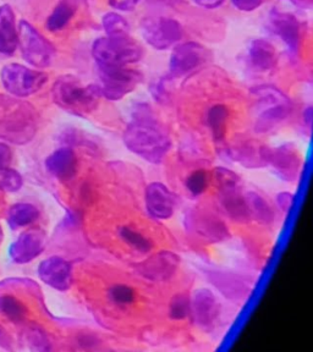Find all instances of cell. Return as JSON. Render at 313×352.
I'll use <instances>...</instances> for the list:
<instances>
[{
	"instance_id": "cell-1",
	"label": "cell",
	"mask_w": 313,
	"mask_h": 352,
	"mask_svg": "<svg viewBox=\"0 0 313 352\" xmlns=\"http://www.w3.org/2000/svg\"><path fill=\"white\" fill-rule=\"evenodd\" d=\"M122 138L129 151L152 164L162 163L171 146L164 127L146 113L127 125Z\"/></svg>"
},
{
	"instance_id": "cell-2",
	"label": "cell",
	"mask_w": 313,
	"mask_h": 352,
	"mask_svg": "<svg viewBox=\"0 0 313 352\" xmlns=\"http://www.w3.org/2000/svg\"><path fill=\"white\" fill-rule=\"evenodd\" d=\"M39 116L32 105L0 94V138L17 144L30 142L39 129Z\"/></svg>"
},
{
	"instance_id": "cell-3",
	"label": "cell",
	"mask_w": 313,
	"mask_h": 352,
	"mask_svg": "<svg viewBox=\"0 0 313 352\" xmlns=\"http://www.w3.org/2000/svg\"><path fill=\"white\" fill-rule=\"evenodd\" d=\"M55 104L72 116L86 118L98 108L102 99L99 85H85L76 76L58 77L52 88Z\"/></svg>"
},
{
	"instance_id": "cell-4",
	"label": "cell",
	"mask_w": 313,
	"mask_h": 352,
	"mask_svg": "<svg viewBox=\"0 0 313 352\" xmlns=\"http://www.w3.org/2000/svg\"><path fill=\"white\" fill-rule=\"evenodd\" d=\"M259 110L255 130L259 133L270 132L285 120L292 113V102L278 88L272 86L256 87L252 91Z\"/></svg>"
},
{
	"instance_id": "cell-5",
	"label": "cell",
	"mask_w": 313,
	"mask_h": 352,
	"mask_svg": "<svg viewBox=\"0 0 313 352\" xmlns=\"http://www.w3.org/2000/svg\"><path fill=\"white\" fill-rule=\"evenodd\" d=\"M141 45L131 36L102 37L92 45V55L98 67H125L142 58Z\"/></svg>"
},
{
	"instance_id": "cell-6",
	"label": "cell",
	"mask_w": 313,
	"mask_h": 352,
	"mask_svg": "<svg viewBox=\"0 0 313 352\" xmlns=\"http://www.w3.org/2000/svg\"><path fill=\"white\" fill-rule=\"evenodd\" d=\"M19 44L23 59L30 65L37 69H44L53 63L55 56V48L48 39L37 31V28L26 20L19 23Z\"/></svg>"
},
{
	"instance_id": "cell-7",
	"label": "cell",
	"mask_w": 313,
	"mask_h": 352,
	"mask_svg": "<svg viewBox=\"0 0 313 352\" xmlns=\"http://www.w3.org/2000/svg\"><path fill=\"white\" fill-rule=\"evenodd\" d=\"M0 78L6 92L17 98H25L39 92L48 82V75L21 64H8L1 69Z\"/></svg>"
},
{
	"instance_id": "cell-8",
	"label": "cell",
	"mask_w": 313,
	"mask_h": 352,
	"mask_svg": "<svg viewBox=\"0 0 313 352\" xmlns=\"http://www.w3.org/2000/svg\"><path fill=\"white\" fill-rule=\"evenodd\" d=\"M102 96L109 100H121L142 81V75L125 67H98Z\"/></svg>"
},
{
	"instance_id": "cell-9",
	"label": "cell",
	"mask_w": 313,
	"mask_h": 352,
	"mask_svg": "<svg viewBox=\"0 0 313 352\" xmlns=\"http://www.w3.org/2000/svg\"><path fill=\"white\" fill-rule=\"evenodd\" d=\"M141 30L143 38L157 50L171 48L184 36L182 25L169 17H147L143 20Z\"/></svg>"
},
{
	"instance_id": "cell-10",
	"label": "cell",
	"mask_w": 313,
	"mask_h": 352,
	"mask_svg": "<svg viewBox=\"0 0 313 352\" xmlns=\"http://www.w3.org/2000/svg\"><path fill=\"white\" fill-rule=\"evenodd\" d=\"M207 60V50L196 42H186L173 50L169 63L171 77L185 76Z\"/></svg>"
},
{
	"instance_id": "cell-11",
	"label": "cell",
	"mask_w": 313,
	"mask_h": 352,
	"mask_svg": "<svg viewBox=\"0 0 313 352\" xmlns=\"http://www.w3.org/2000/svg\"><path fill=\"white\" fill-rule=\"evenodd\" d=\"M261 154L263 158L264 165H270L277 174L286 182H292L296 179L301 160L296 149L288 146H281L277 148L261 147Z\"/></svg>"
},
{
	"instance_id": "cell-12",
	"label": "cell",
	"mask_w": 313,
	"mask_h": 352,
	"mask_svg": "<svg viewBox=\"0 0 313 352\" xmlns=\"http://www.w3.org/2000/svg\"><path fill=\"white\" fill-rule=\"evenodd\" d=\"M47 245L45 232L39 229L25 231L11 243L9 256L11 261L17 264H26L37 258L43 253Z\"/></svg>"
},
{
	"instance_id": "cell-13",
	"label": "cell",
	"mask_w": 313,
	"mask_h": 352,
	"mask_svg": "<svg viewBox=\"0 0 313 352\" xmlns=\"http://www.w3.org/2000/svg\"><path fill=\"white\" fill-rule=\"evenodd\" d=\"M179 264L180 258L176 253L160 251L138 264V272L149 280L165 281L175 274Z\"/></svg>"
},
{
	"instance_id": "cell-14",
	"label": "cell",
	"mask_w": 313,
	"mask_h": 352,
	"mask_svg": "<svg viewBox=\"0 0 313 352\" xmlns=\"http://www.w3.org/2000/svg\"><path fill=\"white\" fill-rule=\"evenodd\" d=\"M39 276L44 284L55 290L66 292L72 285V264L61 257L52 256L39 264Z\"/></svg>"
},
{
	"instance_id": "cell-15",
	"label": "cell",
	"mask_w": 313,
	"mask_h": 352,
	"mask_svg": "<svg viewBox=\"0 0 313 352\" xmlns=\"http://www.w3.org/2000/svg\"><path fill=\"white\" fill-rule=\"evenodd\" d=\"M146 208L154 219H169L175 212L176 202L174 195L162 182H152L144 193Z\"/></svg>"
},
{
	"instance_id": "cell-16",
	"label": "cell",
	"mask_w": 313,
	"mask_h": 352,
	"mask_svg": "<svg viewBox=\"0 0 313 352\" xmlns=\"http://www.w3.org/2000/svg\"><path fill=\"white\" fill-rule=\"evenodd\" d=\"M187 224L198 236L211 242L222 241L229 236V231L222 220L207 210H193L188 214Z\"/></svg>"
},
{
	"instance_id": "cell-17",
	"label": "cell",
	"mask_w": 313,
	"mask_h": 352,
	"mask_svg": "<svg viewBox=\"0 0 313 352\" xmlns=\"http://www.w3.org/2000/svg\"><path fill=\"white\" fill-rule=\"evenodd\" d=\"M273 32L285 43L288 50L292 56H296L300 52V23L296 17L289 12L274 11L270 17Z\"/></svg>"
},
{
	"instance_id": "cell-18",
	"label": "cell",
	"mask_w": 313,
	"mask_h": 352,
	"mask_svg": "<svg viewBox=\"0 0 313 352\" xmlns=\"http://www.w3.org/2000/svg\"><path fill=\"white\" fill-rule=\"evenodd\" d=\"M191 300V314L195 322L202 328L215 324L220 312V306L215 294L208 289H198Z\"/></svg>"
},
{
	"instance_id": "cell-19",
	"label": "cell",
	"mask_w": 313,
	"mask_h": 352,
	"mask_svg": "<svg viewBox=\"0 0 313 352\" xmlns=\"http://www.w3.org/2000/svg\"><path fill=\"white\" fill-rule=\"evenodd\" d=\"M45 168L58 180L69 182L76 175V154L69 147L56 149L45 160Z\"/></svg>"
},
{
	"instance_id": "cell-20",
	"label": "cell",
	"mask_w": 313,
	"mask_h": 352,
	"mask_svg": "<svg viewBox=\"0 0 313 352\" xmlns=\"http://www.w3.org/2000/svg\"><path fill=\"white\" fill-rule=\"evenodd\" d=\"M19 44L17 16L9 4L0 6V53L11 55Z\"/></svg>"
},
{
	"instance_id": "cell-21",
	"label": "cell",
	"mask_w": 313,
	"mask_h": 352,
	"mask_svg": "<svg viewBox=\"0 0 313 352\" xmlns=\"http://www.w3.org/2000/svg\"><path fill=\"white\" fill-rule=\"evenodd\" d=\"M248 58L253 67L259 72H270L277 64L275 48L264 39H255L251 42Z\"/></svg>"
},
{
	"instance_id": "cell-22",
	"label": "cell",
	"mask_w": 313,
	"mask_h": 352,
	"mask_svg": "<svg viewBox=\"0 0 313 352\" xmlns=\"http://www.w3.org/2000/svg\"><path fill=\"white\" fill-rule=\"evenodd\" d=\"M220 201L226 213L230 215L233 219L241 220V221L250 219L245 196H242L240 192V187L222 190Z\"/></svg>"
},
{
	"instance_id": "cell-23",
	"label": "cell",
	"mask_w": 313,
	"mask_h": 352,
	"mask_svg": "<svg viewBox=\"0 0 313 352\" xmlns=\"http://www.w3.org/2000/svg\"><path fill=\"white\" fill-rule=\"evenodd\" d=\"M39 218V210L31 204H14L8 213V223L11 229L31 226Z\"/></svg>"
},
{
	"instance_id": "cell-24",
	"label": "cell",
	"mask_w": 313,
	"mask_h": 352,
	"mask_svg": "<svg viewBox=\"0 0 313 352\" xmlns=\"http://www.w3.org/2000/svg\"><path fill=\"white\" fill-rule=\"evenodd\" d=\"M250 218H255L264 224H270L274 219V212L270 204L261 195L256 192H248L245 196Z\"/></svg>"
},
{
	"instance_id": "cell-25",
	"label": "cell",
	"mask_w": 313,
	"mask_h": 352,
	"mask_svg": "<svg viewBox=\"0 0 313 352\" xmlns=\"http://www.w3.org/2000/svg\"><path fill=\"white\" fill-rule=\"evenodd\" d=\"M76 8L69 0H63L58 6H55L54 10L50 14L47 20V28L50 32H58L70 22Z\"/></svg>"
},
{
	"instance_id": "cell-26",
	"label": "cell",
	"mask_w": 313,
	"mask_h": 352,
	"mask_svg": "<svg viewBox=\"0 0 313 352\" xmlns=\"http://www.w3.org/2000/svg\"><path fill=\"white\" fill-rule=\"evenodd\" d=\"M229 111L226 105H215L209 109L207 114V122L212 130L215 141H222L226 136V120Z\"/></svg>"
},
{
	"instance_id": "cell-27",
	"label": "cell",
	"mask_w": 313,
	"mask_h": 352,
	"mask_svg": "<svg viewBox=\"0 0 313 352\" xmlns=\"http://www.w3.org/2000/svg\"><path fill=\"white\" fill-rule=\"evenodd\" d=\"M0 314L14 323H20L26 317L28 308L17 297L3 295L0 296Z\"/></svg>"
},
{
	"instance_id": "cell-28",
	"label": "cell",
	"mask_w": 313,
	"mask_h": 352,
	"mask_svg": "<svg viewBox=\"0 0 313 352\" xmlns=\"http://www.w3.org/2000/svg\"><path fill=\"white\" fill-rule=\"evenodd\" d=\"M233 160H237L242 165L248 166V168H257L264 165L263 158L261 154V148L256 151L253 146H241V147H235L229 151Z\"/></svg>"
},
{
	"instance_id": "cell-29",
	"label": "cell",
	"mask_w": 313,
	"mask_h": 352,
	"mask_svg": "<svg viewBox=\"0 0 313 352\" xmlns=\"http://www.w3.org/2000/svg\"><path fill=\"white\" fill-rule=\"evenodd\" d=\"M107 37H125L130 36V26L124 17L116 12H108L102 19Z\"/></svg>"
},
{
	"instance_id": "cell-30",
	"label": "cell",
	"mask_w": 313,
	"mask_h": 352,
	"mask_svg": "<svg viewBox=\"0 0 313 352\" xmlns=\"http://www.w3.org/2000/svg\"><path fill=\"white\" fill-rule=\"evenodd\" d=\"M120 237L127 242L129 246L135 248L138 252L147 253L152 248V242L147 237L143 236L138 231L133 230L129 226H122L119 230Z\"/></svg>"
},
{
	"instance_id": "cell-31",
	"label": "cell",
	"mask_w": 313,
	"mask_h": 352,
	"mask_svg": "<svg viewBox=\"0 0 313 352\" xmlns=\"http://www.w3.org/2000/svg\"><path fill=\"white\" fill-rule=\"evenodd\" d=\"M23 185L21 174L9 166L0 168V190L6 192H17Z\"/></svg>"
},
{
	"instance_id": "cell-32",
	"label": "cell",
	"mask_w": 313,
	"mask_h": 352,
	"mask_svg": "<svg viewBox=\"0 0 313 352\" xmlns=\"http://www.w3.org/2000/svg\"><path fill=\"white\" fill-rule=\"evenodd\" d=\"M209 185V174L206 170H196L187 176L185 186L193 196H199L207 190Z\"/></svg>"
},
{
	"instance_id": "cell-33",
	"label": "cell",
	"mask_w": 313,
	"mask_h": 352,
	"mask_svg": "<svg viewBox=\"0 0 313 352\" xmlns=\"http://www.w3.org/2000/svg\"><path fill=\"white\" fill-rule=\"evenodd\" d=\"M191 314V300L185 294H179L171 298L169 316L171 319H184Z\"/></svg>"
},
{
	"instance_id": "cell-34",
	"label": "cell",
	"mask_w": 313,
	"mask_h": 352,
	"mask_svg": "<svg viewBox=\"0 0 313 352\" xmlns=\"http://www.w3.org/2000/svg\"><path fill=\"white\" fill-rule=\"evenodd\" d=\"M108 295H109L110 300L119 306L130 305L135 300V292L130 286L122 285V284L111 286L108 292Z\"/></svg>"
},
{
	"instance_id": "cell-35",
	"label": "cell",
	"mask_w": 313,
	"mask_h": 352,
	"mask_svg": "<svg viewBox=\"0 0 313 352\" xmlns=\"http://www.w3.org/2000/svg\"><path fill=\"white\" fill-rule=\"evenodd\" d=\"M26 341L33 350H48L50 349V340L45 336V333L36 325H32L26 330Z\"/></svg>"
},
{
	"instance_id": "cell-36",
	"label": "cell",
	"mask_w": 313,
	"mask_h": 352,
	"mask_svg": "<svg viewBox=\"0 0 313 352\" xmlns=\"http://www.w3.org/2000/svg\"><path fill=\"white\" fill-rule=\"evenodd\" d=\"M213 174H215V182H218V185H219L220 190L239 187L240 185L239 175L226 168H215Z\"/></svg>"
},
{
	"instance_id": "cell-37",
	"label": "cell",
	"mask_w": 313,
	"mask_h": 352,
	"mask_svg": "<svg viewBox=\"0 0 313 352\" xmlns=\"http://www.w3.org/2000/svg\"><path fill=\"white\" fill-rule=\"evenodd\" d=\"M239 10L251 12L263 4L264 0H231Z\"/></svg>"
},
{
	"instance_id": "cell-38",
	"label": "cell",
	"mask_w": 313,
	"mask_h": 352,
	"mask_svg": "<svg viewBox=\"0 0 313 352\" xmlns=\"http://www.w3.org/2000/svg\"><path fill=\"white\" fill-rule=\"evenodd\" d=\"M277 202H278V206L281 207V210L284 213H288L292 209V204H294V195L290 192L279 193L278 197H277Z\"/></svg>"
},
{
	"instance_id": "cell-39",
	"label": "cell",
	"mask_w": 313,
	"mask_h": 352,
	"mask_svg": "<svg viewBox=\"0 0 313 352\" xmlns=\"http://www.w3.org/2000/svg\"><path fill=\"white\" fill-rule=\"evenodd\" d=\"M141 0H109L111 8L116 10L130 11L138 6Z\"/></svg>"
},
{
	"instance_id": "cell-40",
	"label": "cell",
	"mask_w": 313,
	"mask_h": 352,
	"mask_svg": "<svg viewBox=\"0 0 313 352\" xmlns=\"http://www.w3.org/2000/svg\"><path fill=\"white\" fill-rule=\"evenodd\" d=\"M12 151L6 143L0 142V168L10 166Z\"/></svg>"
},
{
	"instance_id": "cell-41",
	"label": "cell",
	"mask_w": 313,
	"mask_h": 352,
	"mask_svg": "<svg viewBox=\"0 0 313 352\" xmlns=\"http://www.w3.org/2000/svg\"><path fill=\"white\" fill-rule=\"evenodd\" d=\"M197 6L206 9H215L224 3V0H193Z\"/></svg>"
},
{
	"instance_id": "cell-42",
	"label": "cell",
	"mask_w": 313,
	"mask_h": 352,
	"mask_svg": "<svg viewBox=\"0 0 313 352\" xmlns=\"http://www.w3.org/2000/svg\"><path fill=\"white\" fill-rule=\"evenodd\" d=\"M10 336L6 334V330L0 327V346L6 347V349H10Z\"/></svg>"
},
{
	"instance_id": "cell-43",
	"label": "cell",
	"mask_w": 313,
	"mask_h": 352,
	"mask_svg": "<svg viewBox=\"0 0 313 352\" xmlns=\"http://www.w3.org/2000/svg\"><path fill=\"white\" fill-rule=\"evenodd\" d=\"M303 116H305V121L307 122L308 126H311V121H312V108L311 107H308L306 111L303 113Z\"/></svg>"
},
{
	"instance_id": "cell-44",
	"label": "cell",
	"mask_w": 313,
	"mask_h": 352,
	"mask_svg": "<svg viewBox=\"0 0 313 352\" xmlns=\"http://www.w3.org/2000/svg\"><path fill=\"white\" fill-rule=\"evenodd\" d=\"M297 1H300L303 6H306V4L311 6L312 4V0H297Z\"/></svg>"
},
{
	"instance_id": "cell-45",
	"label": "cell",
	"mask_w": 313,
	"mask_h": 352,
	"mask_svg": "<svg viewBox=\"0 0 313 352\" xmlns=\"http://www.w3.org/2000/svg\"><path fill=\"white\" fill-rule=\"evenodd\" d=\"M1 240H3V229H1V226H0V243H1Z\"/></svg>"
}]
</instances>
